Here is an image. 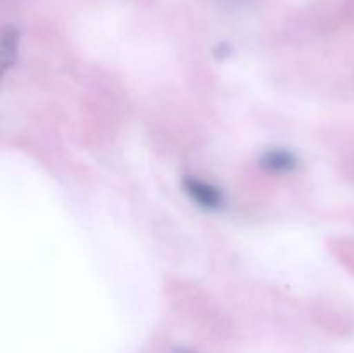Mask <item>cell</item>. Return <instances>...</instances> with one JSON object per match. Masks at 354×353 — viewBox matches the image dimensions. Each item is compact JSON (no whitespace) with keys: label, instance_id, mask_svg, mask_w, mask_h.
<instances>
[{"label":"cell","instance_id":"obj_3","mask_svg":"<svg viewBox=\"0 0 354 353\" xmlns=\"http://www.w3.org/2000/svg\"><path fill=\"white\" fill-rule=\"evenodd\" d=\"M16 51H17L16 30L7 28V30L3 31V38H2V57H3V64H6V68H10V64H12L14 61L12 55H16Z\"/></svg>","mask_w":354,"mask_h":353},{"label":"cell","instance_id":"obj_1","mask_svg":"<svg viewBox=\"0 0 354 353\" xmlns=\"http://www.w3.org/2000/svg\"><path fill=\"white\" fill-rule=\"evenodd\" d=\"M183 187H185V192L192 197V201H196L199 206L206 208V210H220L223 206V196L220 190L204 180L189 176L183 180Z\"/></svg>","mask_w":354,"mask_h":353},{"label":"cell","instance_id":"obj_2","mask_svg":"<svg viewBox=\"0 0 354 353\" xmlns=\"http://www.w3.org/2000/svg\"><path fill=\"white\" fill-rule=\"evenodd\" d=\"M263 165L272 172H290L296 166V158L292 152L282 151V149H273L263 156Z\"/></svg>","mask_w":354,"mask_h":353}]
</instances>
